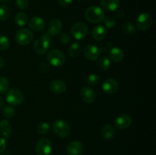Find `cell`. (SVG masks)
Returning <instances> with one entry per match:
<instances>
[{
  "label": "cell",
  "instance_id": "6da1fadb",
  "mask_svg": "<svg viewBox=\"0 0 156 155\" xmlns=\"http://www.w3.org/2000/svg\"><path fill=\"white\" fill-rule=\"evenodd\" d=\"M50 45H51V36L48 33H46L34 41L33 50L37 55H43L47 53Z\"/></svg>",
  "mask_w": 156,
  "mask_h": 155
},
{
  "label": "cell",
  "instance_id": "7a4b0ae2",
  "mask_svg": "<svg viewBox=\"0 0 156 155\" xmlns=\"http://www.w3.org/2000/svg\"><path fill=\"white\" fill-rule=\"evenodd\" d=\"M85 16L87 21L92 24H99V23L102 22L105 18L103 9L95 5L91 6L87 9Z\"/></svg>",
  "mask_w": 156,
  "mask_h": 155
},
{
  "label": "cell",
  "instance_id": "3957f363",
  "mask_svg": "<svg viewBox=\"0 0 156 155\" xmlns=\"http://www.w3.org/2000/svg\"><path fill=\"white\" fill-rule=\"evenodd\" d=\"M53 131L58 137L64 138L69 135L71 129L69 123L66 120L59 119L53 122Z\"/></svg>",
  "mask_w": 156,
  "mask_h": 155
},
{
  "label": "cell",
  "instance_id": "277c9868",
  "mask_svg": "<svg viewBox=\"0 0 156 155\" xmlns=\"http://www.w3.org/2000/svg\"><path fill=\"white\" fill-rule=\"evenodd\" d=\"M48 64L54 67L62 66L66 62V56L61 50H53L47 55Z\"/></svg>",
  "mask_w": 156,
  "mask_h": 155
},
{
  "label": "cell",
  "instance_id": "5b68a950",
  "mask_svg": "<svg viewBox=\"0 0 156 155\" xmlns=\"http://www.w3.org/2000/svg\"><path fill=\"white\" fill-rule=\"evenodd\" d=\"M5 98L11 105L18 106L24 101V94L18 88H12L6 92Z\"/></svg>",
  "mask_w": 156,
  "mask_h": 155
},
{
  "label": "cell",
  "instance_id": "8992f818",
  "mask_svg": "<svg viewBox=\"0 0 156 155\" xmlns=\"http://www.w3.org/2000/svg\"><path fill=\"white\" fill-rule=\"evenodd\" d=\"M15 40L19 45L27 46L31 43V42L33 41V33L27 28L20 29L17 31L16 35H15Z\"/></svg>",
  "mask_w": 156,
  "mask_h": 155
},
{
  "label": "cell",
  "instance_id": "52a82bcc",
  "mask_svg": "<svg viewBox=\"0 0 156 155\" xmlns=\"http://www.w3.org/2000/svg\"><path fill=\"white\" fill-rule=\"evenodd\" d=\"M88 28L86 24L83 22L76 23L71 28V34L78 40L84 39L88 34Z\"/></svg>",
  "mask_w": 156,
  "mask_h": 155
},
{
  "label": "cell",
  "instance_id": "ba28073f",
  "mask_svg": "<svg viewBox=\"0 0 156 155\" xmlns=\"http://www.w3.org/2000/svg\"><path fill=\"white\" fill-rule=\"evenodd\" d=\"M153 19L152 15L147 12H143L140 14L136 20V25L139 30H147L152 27Z\"/></svg>",
  "mask_w": 156,
  "mask_h": 155
},
{
  "label": "cell",
  "instance_id": "9c48e42d",
  "mask_svg": "<svg viewBox=\"0 0 156 155\" xmlns=\"http://www.w3.org/2000/svg\"><path fill=\"white\" fill-rule=\"evenodd\" d=\"M53 146L51 141L47 138H41L36 144V152L37 155H49L52 151Z\"/></svg>",
  "mask_w": 156,
  "mask_h": 155
},
{
  "label": "cell",
  "instance_id": "30bf717a",
  "mask_svg": "<svg viewBox=\"0 0 156 155\" xmlns=\"http://www.w3.org/2000/svg\"><path fill=\"white\" fill-rule=\"evenodd\" d=\"M83 53L85 57L90 61H95L101 55V50L95 45L88 44L83 49Z\"/></svg>",
  "mask_w": 156,
  "mask_h": 155
},
{
  "label": "cell",
  "instance_id": "8fae6325",
  "mask_svg": "<svg viewBox=\"0 0 156 155\" xmlns=\"http://www.w3.org/2000/svg\"><path fill=\"white\" fill-rule=\"evenodd\" d=\"M102 90L107 94H116L119 90L118 82L114 78H109L102 84Z\"/></svg>",
  "mask_w": 156,
  "mask_h": 155
},
{
  "label": "cell",
  "instance_id": "7c38bea8",
  "mask_svg": "<svg viewBox=\"0 0 156 155\" xmlns=\"http://www.w3.org/2000/svg\"><path fill=\"white\" fill-rule=\"evenodd\" d=\"M82 100L86 103H92L96 100V92L89 87H83L80 91Z\"/></svg>",
  "mask_w": 156,
  "mask_h": 155
},
{
  "label": "cell",
  "instance_id": "4fadbf2b",
  "mask_svg": "<svg viewBox=\"0 0 156 155\" xmlns=\"http://www.w3.org/2000/svg\"><path fill=\"white\" fill-rule=\"evenodd\" d=\"M132 122L133 119L130 115H127V114H122L116 119L114 125L117 129L123 130V129H126L129 127V126L132 124Z\"/></svg>",
  "mask_w": 156,
  "mask_h": 155
},
{
  "label": "cell",
  "instance_id": "5bb4252c",
  "mask_svg": "<svg viewBox=\"0 0 156 155\" xmlns=\"http://www.w3.org/2000/svg\"><path fill=\"white\" fill-rule=\"evenodd\" d=\"M62 29V23L59 19H53L47 25V31L50 36H57Z\"/></svg>",
  "mask_w": 156,
  "mask_h": 155
},
{
  "label": "cell",
  "instance_id": "9a60e30c",
  "mask_svg": "<svg viewBox=\"0 0 156 155\" xmlns=\"http://www.w3.org/2000/svg\"><path fill=\"white\" fill-rule=\"evenodd\" d=\"M29 27L35 32L41 31L45 27V21L41 17L34 16L28 22Z\"/></svg>",
  "mask_w": 156,
  "mask_h": 155
},
{
  "label": "cell",
  "instance_id": "2e32d148",
  "mask_svg": "<svg viewBox=\"0 0 156 155\" xmlns=\"http://www.w3.org/2000/svg\"><path fill=\"white\" fill-rule=\"evenodd\" d=\"M49 89L55 94H62L66 91V84L61 80H53L49 84Z\"/></svg>",
  "mask_w": 156,
  "mask_h": 155
},
{
  "label": "cell",
  "instance_id": "e0dca14e",
  "mask_svg": "<svg viewBox=\"0 0 156 155\" xmlns=\"http://www.w3.org/2000/svg\"><path fill=\"white\" fill-rule=\"evenodd\" d=\"M83 151V145L79 141H71L66 147L68 155H81Z\"/></svg>",
  "mask_w": 156,
  "mask_h": 155
},
{
  "label": "cell",
  "instance_id": "ac0fdd59",
  "mask_svg": "<svg viewBox=\"0 0 156 155\" xmlns=\"http://www.w3.org/2000/svg\"><path fill=\"white\" fill-rule=\"evenodd\" d=\"M92 37L98 41L105 39L108 34L107 28L103 25H98L94 27L92 30Z\"/></svg>",
  "mask_w": 156,
  "mask_h": 155
},
{
  "label": "cell",
  "instance_id": "d6986e66",
  "mask_svg": "<svg viewBox=\"0 0 156 155\" xmlns=\"http://www.w3.org/2000/svg\"><path fill=\"white\" fill-rule=\"evenodd\" d=\"M110 59L115 62H120L124 58V53L121 49L117 46H112L109 51Z\"/></svg>",
  "mask_w": 156,
  "mask_h": 155
},
{
  "label": "cell",
  "instance_id": "ffe728a7",
  "mask_svg": "<svg viewBox=\"0 0 156 155\" xmlns=\"http://www.w3.org/2000/svg\"><path fill=\"white\" fill-rule=\"evenodd\" d=\"M101 7L108 12H114L118 9L120 0H101Z\"/></svg>",
  "mask_w": 156,
  "mask_h": 155
},
{
  "label": "cell",
  "instance_id": "44dd1931",
  "mask_svg": "<svg viewBox=\"0 0 156 155\" xmlns=\"http://www.w3.org/2000/svg\"><path fill=\"white\" fill-rule=\"evenodd\" d=\"M101 134V136L103 137L105 140H111L114 137L115 129L112 125L106 124L102 127Z\"/></svg>",
  "mask_w": 156,
  "mask_h": 155
},
{
  "label": "cell",
  "instance_id": "7402d4cb",
  "mask_svg": "<svg viewBox=\"0 0 156 155\" xmlns=\"http://www.w3.org/2000/svg\"><path fill=\"white\" fill-rule=\"evenodd\" d=\"M0 133L4 138H9L12 134V125L8 120L0 122Z\"/></svg>",
  "mask_w": 156,
  "mask_h": 155
},
{
  "label": "cell",
  "instance_id": "603a6c76",
  "mask_svg": "<svg viewBox=\"0 0 156 155\" xmlns=\"http://www.w3.org/2000/svg\"><path fill=\"white\" fill-rule=\"evenodd\" d=\"M15 23L18 24L20 27H22L27 24L28 22V17H27V14L24 12H18L15 17Z\"/></svg>",
  "mask_w": 156,
  "mask_h": 155
},
{
  "label": "cell",
  "instance_id": "cb8c5ba5",
  "mask_svg": "<svg viewBox=\"0 0 156 155\" xmlns=\"http://www.w3.org/2000/svg\"><path fill=\"white\" fill-rule=\"evenodd\" d=\"M98 65L101 71H107V70L109 69L111 65V60L107 56H101L99 59Z\"/></svg>",
  "mask_w": 156,
  "mask_h": 155
},
{
  "label": "cell",
  "instance_id": "d4e9b609",
  "mask_svg": "<svg viewBox=\"0 0 156 155\" xmlns=\"http://www.w3.org/2000/svg\"><path fill=\"white\" fill-rule=\"evenodd\" d=\"M69 56L73 58H76L80 55L81 53V46L78 43H73L69 49Z\"/></svg>",
  "mask_w": 156,
  "mask_h": 155
},
{
  "label": "cell",
  "instance_id": "484cf974",
  "mask_svg": "<svg viewBox=\"0 0 156 155\" xmlns=\"http://www.w3.org/2000/svg\"><path fill=\"white\" fill-rule=\"evenodd\" d=\"M121 30L123 31V33H125V34L131 35L135 33L136 30V27L133 24H131L129 22H126L122 25Z\"/></svg>",
  "mask_w": 156,
  "mask_h": 155
},
{
  "label": "cell",
  "instance_id": "4316f807",
  "mask_svg": "<svg viewBox=\"0 0 156 155\" xmlns=\"http://www.w3.org/2000/svg\"><path fill=\"white\" fill-rule=\"evenodd\" d=\"M9 86H10V84H9V80L6 78L1 76L0 77V94L7 92L9 90Z\"/></svg>",
  "mask_w": 156,
  "mask_h": 155
},
{
  "label": "cell",
  "instance_id": "83f0119b",
  "mask_svg": "<svg viewBox=\"0 0 156 155\" xmlns=\"http://www.w3.org/2000/svg\"><path fill=\"white\" fill-rule=\"evenodd\" d=\"M50 125L47 122L39 123L37 126V132L40 135H47L50 131Z\"/></svg>",
  "mask_w": 156,
  "mask_h": 155
},
{
  "label": "cell",
  "instance_id": "f1b7e54d",
  "mask_svg": "<svg viewBox=\"0 0 156 155\" xmlns=\"http://www.w3.org/2000/svg\"><path fill=\"white\" fill-rule=\"evenodd\" d=\"M100 77L96 74H91L87 77L86 82L91 86H96L100 83Z\"/></svg>",
  "mask_w": 156,
  "mask_h": 155
},
{
  "label": "cell",
  "instance_id": "f546056e",
  "mask_svg": "<svg viewBox=\"0 0 156 155\" xmlns=\"http://www.w3.org/2000/svg\"><path fill=\"white\" fill-rule=\"evenodd\" d=\"M2 114L5 118L11 119L15 116V109H14L13 106H6L3 107L2 109Z\"/></svg>",
  "mask_w": 156,
  "mask_h": 155
},
{
  "label": "cell",
  "instance_id": "4dcf8cb0",
  "mask_svg": "<svg viewBox=\"0 0 156 155\" xmlns=\"http://www.w3.org/2000/svg\"><path fill=\"white\" fill-rule=\"evenodd\" d=\"M9 46H10V41L9 38L5 35L0 34V51L8 50Z\"/></svg>",
  "mask_w": 156,
  "mask_h": 155
},
{
  "label": "cell",
  "instance_id": "1f68e13d",
  "mask_svg": "<svg viewBox=\"0 0 156 155\" xmlns=\"http://www.w3.org/2000/svg\"><path fill=\"white\" fill-rule=\"evenodd\" d=\"M10 15V10L6 5H0V21H5L8 19Z\"/></svg>",
  "mask_w": 156,
  "mask_h": 155
},
{
  "label": "cell",
  "instance_id": "d6a6232c",
  "mask_svg": "<svg viewBox=\"0 0 156 155\" xmlns=\"http://www.w3.org/2000/svg\"><path fill=\"white\" fill-rule=\"evenodd\" d=\"M103 21L105 23V27H108V28H112L116 25V20L112 16L106 17Z\"/></svg>",
  "mask_w": 156,
  "mask_h": 155
},
{
  "label": "cell",
  "instance_id": "836d02e7",
  "mask_svg": "<svg viewBox=\"0 0 156 155\" xmlns=\"http://www.w3.org/2000/svg\"><path fill=\"white\" fill-rule=\"evenodd\" d=\"M15 4L19 9L25 10L29 6V0H16Z\"/></svg>",
  "mask_w": 156,
  "mask_h": 155
},
{
  "label": "cell",
  "instance_id": "e575fe53",
  "mask_svg": "<svg viewBox=\"0 0 156 155\" xmlns=\"http://www.w3.org/2000/svg\"><path fill=\"white\" fill-rule=\"evenodd\" d=\"M70 40H71V37L67 33H62L59 36V41L62 44L68 43H69Z\"/></svg>",
  "mask_w": 156,
  "mask_h": 155
},
{
  "label": "cell",
  "instance_id": "d590c367",
  "mask_svg": "<svg viewBox=\"0 0 156 155\" xmlns=\"http://www.w3.org/2000/svg\"><path fill=\"white\" fill-rule=\"evenodd\" d=\"M58 4L62 7H67L73 2V0H57Z\"/></svg>",
  "mask_w": 156,
  "mask_h": 155
},
{
  "label": "cell",
  "instance_id": "8d00e7d4",
  "mask_svg": "<svg viewBox=\"0 0 156 155\" xmlns=\"http://www.w3.org/2000/svg\"><path fill=\"white\" fill-rule=\"evenodd\" d=\"M40 69L42 72H47L50 69V65H49V64L46 63V62H42L40 65Z\"/></svg>",
  "mask_w": 156,
  "mask_h": 155
},
{
  "label": "cell",
  "instance_id": "74e56055",
  "mask_svg": "<svg viewBox=\"0 0 156 155\" xmlns=\"http://www.w3.org/2000/svg\"><path fill=\"white\" fill-rule=\"evenodd\" d=\"M6 140L4 138H0V153L4 151L6 147Z\"/></svg>",
  "mask_w": 156,
  "mask_h": 155
},
{
  "label": "cell",
  "instance_id": "f35d334b",
  "mask_svg": "<svg viewBox=\"0 0 156 155\" xmlns=\"http://www.w3.org/2000/svg\"><path fill=\"white\" fill-rule=\"evenodd\" d=\"M116 15H117V18H123V17L125 16V12H123L122 9H119V10L117 11V13H116Z\"/></svg>",
  "mask_w": 156,
  "mask_h": 155
},
{
  "label": "cell",
  "instance_id": "ab89813d",
  "mask_svg": "<svg viewBox=\"0 0 156 155\" xmlns=\"http://www.w3.org/2000/svg\"><path fill=\"white\" fill-rule=\"evenodd\" d=\"M5 66V59L2 56H0V68Z\"/></svg>",
  "mask_w": 156,
  "mask_h": 155
},
{
  "label": "cell",
  "instance_id": "60d3db41",
  "mask_svg": "<svg viewBox=\"0 0 156 155\" xmlns=\"http://www.w3.org/2000/svg\"><path fill=\"white\" fill-rule=\"evenodd\" d=\"M3 105H4V101H3V99L0 97V110H2L3 108Z\"/></svg>",
  "mask_w": 156,
  "mask_h": 155
},
{
  "label": "cell",
  "instance_id": "b9f144b4",
  "mask_svg": "<svg viewBox=\"0 0 156 155\" xmlns=\"http://www.w3.org/2000/svg\"><path fill=\"white\" fill-rule=\"evenodd\" d=\"M10 0H0L1 2H9Z\"/></svg>",
  "mask_w": 156,
  "mask_h": 155
},
{
  "label": "cell",
  "instance_id": "7bdbcfd3",
  "mask_svg": "<svg viewBox=\"0 0 156 155\" xmlns=\"http://www.w3.org/2000/svg\"><path fill=\"white\" fill-rule=\"evenodd\" d=\"M0 155H5V154H2V153H0Z\"/></svg>",
  "mask_w": 156,
  "mask_h": 155
},
{
  "label": "cell",
  "instance_id": "ee69618b",
  "mask_svg": "<svg viewBox=\"0 0 156 155\" xmlns=\"http://www.w3.org/2000/svg\"><path fill=\"white\" fill-rule=\"evenodd\" d=\"M78 1H81V0H78Z\"/></svg>",
  "mask_w": 156,
  "mask_h": 155
}]
</instances>
